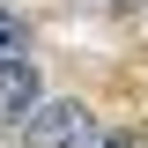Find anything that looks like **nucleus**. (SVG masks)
Listing matches in <instances>:
<instances>
[{
    "label": "nucleus",
    "mask_w": 148,
    "mask_h": 148,
    "mask_svg": "<svg viewBox=\"0 0 148 148\" xmlns=\"http://www.w3.org/2000/svg\"><path fill=\"white\" fill-rule=\"evenodd\" d=\"M15 126H22V148H96V111L74 96H59V104L37 96Z\"/></svg>",
    "instance_id": "nucleus-1"
},
{
    "label": "nucleus",
    "mask_w": 148,
    "mask_h": 148,
    "mask_svg": "<svg viewBox=\"0 0 148 148\" xmlns=\"http://www.w3.org/2000/svg\"><path fill=\"white\" fill-rule=\"evenodd\" d=\"M37 96H45L37 59H30V52H8V59H0V119H22Z\"/></svg>",
    "instance_id": "nucleus-2"
},
{
    "label": "nucleus",
    "mask_w": 148,
    "mask_h": 148,
    "mask_svg": "<svg viewBox=\"0 0 148 148\" xmlns=\"http://www.w3.org/2000/svg\"><path fill=\"white\" fill-rule=\"evenodd\" d=\"M8 52H22V22L0 8V59H8Z\"/></svg>",
    "instance_id": "nucleus-3"
},
{
    "label": "nucleus",
    "mask_w": 148,
    "mask_h": 148,
    "mask_svg": "<svg viewBox=\"0 0 148 148\" xmlns=\"http://www.w3.org/2000/svg\"><path fill=\"white\" fill-rule=\"evenodd\" d=\"M96 148H141L133 133H96Z\"/></svg>",
    "instance_id": "nucleus-4"
}]
</instances>
